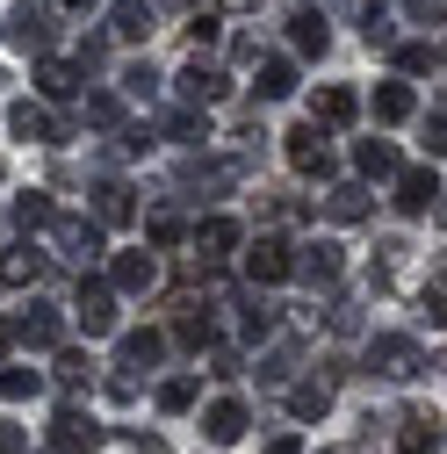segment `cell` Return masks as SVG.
Masks as SVG:
<instances>
[{"mask_svg": "<svg viewBox=\"0 0 447 454\" xmlns=\"http://www.w3.org/2000/svg\"><path fill=\"white\" fill-rule=\"evenodd\" d=\"M433 361H426V347L419 339H404V332H368V354H361V375H375V382H419Z\"/></svg>", "mask_w": 447, "mask_h": 454, "instance_id": "cell-1", "label": "cell"}, {"mask_svg": "<svg viewBox=\"0 0 447 454\" xmlns=\"http://www.w3.org/2000/svg\"><path fill=\"white\" fill-rule=\"evenodd\" d=\"M43 231H51V253H59V260H73L80 274L108 253V239H101V223H94V216H59V209H51V223H43Z\"/></svg>", "mask_w": 447, "mask_h": 454, "instance_id": "cell-2", "label": "cell"}, {"mask_svg": "<svg viewBox=\"0 0 447 454\" xmlns=\"http://www.w3.org/2000/svg\"><path fill=\"white\" fill-rule=\"evenodd\" d=\"M101 440H108V426H101L87 404H59L51 426H43V447H51V454H94Z\"/></svg>", "mask_w": 447, "mask_h": 454, "instance_id": "cell-3", "label": "cell"}, {"mask_svg": "<svg viewBox=\"0 0 447 454\" xmlns=\"http://www.w3.org/2000/svg\"><path fill=\"white\" fill-rule=\"evenodd\" d=\"M282 159L296 166L303 181H340V152H332V137H325L318 123H296V130L282 137Z\"/></svg>", "mask_w": 447, "mask_h": 454, "instance_id": "cell-4", "label": "cell"}, {"mask_svg": "<svg viewBox=\"0 0 447 454\" xmlns=\"http://www.w3.org/2000/svg\"><path fill=\"white\" fill-rule=\"evenodd\" d=\"M224 94H231V73L209 66L202 51H188V66L174 73V101H181V108H216Z\"/></svg>", "mask_w": 447, "mask_h": 454, "instance_id": "cell-5", "label": "cell"}, {"mask_svg": "<svg viewBox=\"0 0 447 454\" xmlns=\"http://www.w3.org/2000/svg\"><path fill=\"white\" fill-rule=\"evenodd\" d=\"M289 274L303 281V289H340V274H347V246H332V239L289 246Z\"/></svg>", "mask_w": 447, "mask_h": 454, "instance_id": "cell-6", "label": "cell"}, {"mask_svg": "<svg viewBox=\"0 0 447 454\" xmlns=\"http://www.w3.org/2000/svg\"><path fill=\"white\" fill-rule=\"evenodd\" d=\"M239 174H246V159H209V152H195V159H181V166H174V188H181V195H195V202H209L216 188H231Z\"/></svg>", "mask_w": 447, "mask_h": 454, "instance_id": "cell-7", "label": "cell"}, {"mask_svg": "<svg viewBox=\"0 0 447 454\" xmlns=\"http://www.w3.org/2000/svg\"><path fill=\"white\" fill-rule=\"evenodd\" d=\"M0 36H8L15 51H36V59H43V51L59 43V8H43V0H22V8L8 15V29H0Z\"/></svg>", "mask_w": 447, "mask_h": 454, "instance_id": "cell-8", "label": "cell"}, {"mask_svg": "<svg viewBox=\"0 0 447 454\" xmlns=\"http://www.w3.org/2000/svg\"><path fill=\"white\" fill-rule=\"evenodd\" d=\"M8 339H22L29 354H51L66 339V310H51V303H22L15 317H8Z\"/></svg>", "mask_w": 447, "mask_h": 454, "instance_id": "cell-9", "label": "cell"}, {"mask_svg": "<svg viewBox=\"0 0 447 454\" xmlns=\"http://www.w3.org/2000/svg\"><path fill=\"white\" fill-rule=\"evenodd\" d=\"M73 325H80L87 339H108V332H116V289L80 274V289H73Z\"/></svg>", "mask_w": 447, "mask_h": 454, "instance_id": "cell-10", "label": "cell"}, {"mask_svg": "<svg viewBox=\"0 0 447 454\" xmlns=\"http://www.w3.org/2000/svg\"><path fill=\"white\" fill-rule=\"evenodd\" d=\"M8 130H15L22 145H66V137H73V123L51 116L43 101H15V108H8Z\"/></svg>", "mask_w": 447, "mask_h": 454, "instance_id": "cell-11", "label": "cell"}, {"mask_svg": "<svg viewBox=\"0 0 447 454\" xmlns=\"http://www.w3.org/2000/svg\"><path fill=\"white\" fill-rule=\"evenodd\" d=\"M239 246H246V239H239ZM246 281H253V289H274V281H289V239L260 231V239L246 246Z\"/></svg>", "mask_w": 447, "mask_h": 454, "instance_id": "cell-12", "label": "cell"}, {"mask_svg": "<svg viewBox=\"0 0 447 454\" xmlns=\"http://www.w3.org/2000/svg\"><path fill=\"white\" fill-rule=\"evenodd\" d=\"M43 267H51V253H43V246H29V239H15L8 253H0V289H8V296L36 289V281H43Z\"/></svg>", "mask_w": 447, "mask_h": 454, "instance_id": "cell-13", "label": "cell"}, {"mask_svg": "<svg viewBox=\"0 0 447 454\" xmlns=\"http://www.w3.org/2000/svg\"><path fill=\"white\" fill-rule=\"evenodd\" d=\"M239 239H246V231H239V216H202L195 231H188V246H195V260H202V267L231 260V253H239Z\"/></svg>", "mask_w": 447, "mask_h": 454, "instance_id": "cell-14", "label": "cell"}, {"mask_svg": "<svg viewBox=\"0 0 447 454\" xmlns=\"http://www.w3.org/2000/svg\"><path fill=\"white\" fill-rule=\"evenodd\" d=\"M159 361H166V332H152V325L145 332H116V368L123 375H152Z\"/></svg>", "mask_w": 447, "mask_h": 454, "instance_id": "cell-15", "label": "cell"}, {"mask_svg": "<svg viewBox=\"0 0 447 454\" xmlns=\"http://www.w3.org/2000/svg\"><path fill=\"white\" fill-rule=\"evenodd\" d=\"M87 195H94V223H101V231H116V223H130V216H137V188H130V181H116V174L94 181Z\"/></svg>", "mask_w": 447, "mask_h": 454, "instance_id": "cell-16", "label": "cell"}, {"mask_svg": "<svg viewBox=\"0 0 447 454\" xmlns=\"http://www.w3.org/2000/svg\"><path fill=\"white\" fill-rule=\"evenodd\" d=\"M289 43H296V59H325L332 51V15L325 8H289Z\"/></svg>", "mask_w": 447, "mask_h": 454, "instance_id": "cell-17", "label": "cell"}, {"mask_svg": "<svg viewBox=\"0 0 447 454\" xmlns=\"http://www.w3.org/2000/svg\"><path fill=\"white\" fill-rule=\"evenodd\" d=\"M389 181H397V209L404 216H440V174H433V166H412V174H389Z\"/></svg>", "mask_w": 447, "mask_h": 454, "instance_id": "cell-18", "label": "cell"}, {"mask_svg": "<svg viewBox=\"0 0 447 454\" xmlns=\"http://www.w3.org/2000/svg\"><path fill=\"white\" fill-rule=\"evenodd\" d=\"M152 137L188 145V152H195V145H209V108H181V101H174V108H166V116L152 123Z\"/></svg>", "mask_w": 447, "mask_h": 454, "instance_id": "cell-19", "label": "cell"}, {"mask_svg": "<svg viewBox=\"0 0 447 454\" xmlns=\"http://www.w3.org/2000/svg\"><path fill=\"white\" fill-rule=\"evenodd\" d=\"M246 426H253L246 396H216V404L202 411V433H209V447H231V440H246Z\"/></svg>", "mask_w": 447, "mask_h": 454, "instance_id": "cell-20", "label": "cell"}, {"mask_svg": "<svg viewBox=\"0 0 447 454\" xmlns=\"http://www.w3.org/2000/svg\"><path fill=\"white\" fill-rule=\"evenodd\" d=\"M368 209H375L368 181H325V216L332 223H368Z\"/></svg>", "mask_w": 447, "mask_h": 454, "instance_id": "cell-21", "label": "cell"}, {"mask_svg": "<svg viewBox=\"0 0 447 454\" xmlns=\"http://www.w3.org/2000/svg\"><path fill=\"white\" fill-rule=\"evenodd\" d=\"M166 339H181V347H209V339H216V317L195 303V296H174V325H166Z\"/></svg>", "mask_w": 447, "mask_h": 454, "instance_id": "cell-22", "label": "cell"}, {"mask_svg": "<svg viewBox=\"0 0 447 454\" xmlns=\"http://www.w3.org/2000/svg\"><path fill=\"white\" fill-rule=\"evenodd\" d=\"M354 116H361V94H354V87H318V94H310V123H318V130H347Z\"/></svg>", "mask_w": 447, "mask_h": 454, "instance_id": "cell-23", "label": "cell"}, {"mask_svg": "<svg viewBox=\"0 0 447 454\" xmlns=\"http://www.w3.org/2000/svg\"><path fill=\"white\" fill-rule=\"evenodd\" d=\"M152 281H159L152 253H116V260H108V289H116V296H145Z\"/></svg>", "mask_w": 447, "mask_h": 454, "instance_id": "cell-24", "label": "cell"}, {"mask_svg": "<svg viewBox=\"0 0 447 454\" xmlns=\"http://www.w3.org/2000/svg\"><path fill=\"white\" fill-rule=\"evenodd\" d=\"M152 29H159V8H152V0H116V8H108V36L152 43Z\"/></svg>", "mask_w": 447, "mask_h": 454, "instance_id": "cell-25", "label": "cell"}, {"mask_svg": "<svg viewBox=\"0 0 447 454\" xmlns=\"http://www.w3.org/2000/svg\"><path fill=\"white\" fill-rule=\"evenodd\" d=\"M296 368H303V339L289 332V339H274V347L260 354V389H282V382H296Z\"/></svg>", "mask_w": 447, "mask_h": 454, "instance_id": "cell-26", "label": "cell"}, {"mask_svg": "<svg viewBox=\"0 0 447 454\" xmlns=\"http://www.w3.org/2000/svg\"><path fill=\"white\" fill-rule=\"evenodd\" d=\"M253 66H260V101H289L303 87V73H296L289 51H267V59H253Z\"/></svg>", "mask_w": 447, "mask_h": 454, "instance_id": "cell-27", "label": "cell"}, {"mask_svg": "<svg viewBox=\"0 0 447 454\" xmlns=\"http://www.w3.org/2000/svg\"><path fill=\"white\" fill-rule=\"evenodd\" d=\"M397 426V454H440V411H404Z\"/></svg>", "mask_w": 447, "mask_h": 454, "instance_id": "cell-28", "label": "cell"}, {"mask_svg": "<svg viewBox=\"0 0 447 454\" xmlns=\"http://www.w3.org/2000/svg\"><path fill=\"white\" fill-rule=\"evenodd\" d=\"M282 389H289V419H296V426H318V419L332 411V382H325V375H310V382H282Z\"/></svg>", "mask_w": 447, "mask_h": 454, "instance_id": "cell-29", "label": "cell"}, {"mask_svg": "<svg viewBox=\"0 0 447 454\" xmlns=\"http://www.w3.org/2000/svg\"><path fill=\"white\" fill-rule=\"evenodd\" d=\"M36 94H43V101H73V94H80V66L43 51V59H36Z\"/></svg>", "mask_w": 447, "mask_h": 454, "instance_id": "cell-30", "label": "cell"}, {"mask_svg": "<svg viewBox=\"0 0 447 454\" xmlns=\"http://www.w3.org/2000/svg\"><path fill=\"white\" fill-rule=\"evenodd\" d=\"M354 166H361V181H389L397 174V145L389 137H354Z\"/></svg>", "mask_w": 447, "mask_h": 454, "instance_id": "cell-31", "label": "cell"}, {"mask_svg": "<svg viewBox=\"0 0 447 454\" xmlns=\"http://www.w3.org/2000/svg\"><path fill=\"white\" fill-rule=\"evenodd\" d=\"M368 108H375V123H412V116H419V101H412V87H404V80H382Z\"/></svg>", "mask_w": 447, "mask_h": 454, "instance_id": "cell-32", "label": "cell"}, {"mask_svg": "<svg viewBox=\"0 0 447 454\" xmlns=\"http://www.w3.org/2000/svg\"><path fill=\"white\" fill-rule=\"evenodd\" d=\"M195 396H202V375H166L159 382V411L181 419V411H195Z\"/></svg>", "mask_w": 447, "mask_h": 454, "instance_id": "cell-33", "label": "cell"}, {"mask_svg": "<svg viewBox=\"0 0 447 454\" xmlns=\"http://www.w3.org/2000/svg\"><path fill=\"white\" fill-rule=\"evenodd\" d=\"M51 354H59V361H51V375H59L66 389H87V382H94V361H87L80 347H66V339H59V347H51Z\"/></svg>", "mask_w": 447, "mask_h": 454, "instance_id": "cell-34", "label": "cell"}, {"mask_svg": "<svg viewBox=\"0 0 447 454\" xmlns=\"http://www.w3.org/2000/svg\"><path fill=\"white\" fill-rule=\"evenodd\" d=\"M239 310H246V317H239V332H246V339H274V332H282V310H274L267 296H246Z\"/></svg>", "mask_w": 447, "mask_h": 454, "instance_id": "cell-35", "label": "cell"}, {"mask_svg": "<svg viewBox=\"0 0 447 454\" xmlns=\"http://www.w3.org/2000/svg\"><path fill=\"white\" fill-rule=\"evenodd\" d=\"M397 73H440V36H419V43H397Z\"/></svg>", "mask_w": 447, "mask_h": 454, "instance_id": "cell-36", "label": "cell"}, {"mask_svg": "<svg viewBox=\"0 0 447 454\" xmlns=\"http://www.w3.org/2000/svg\"><path fill=\"white\" fill-rule=\"evenodd\" d=\"M253 209H260V223H296V216H310V202L303 195H253Z\"/></svg>", "mask_w": 447, "mask_h": 454, "instance_id": "cell-37", "label": "cell"}, {"mask_svg": "<svg viewBox=\"0 0 447 454\" xmlns=\"http://www.w3.org/2000/svg\"><path fill=\"white\" fill-rule=\"evenodd\" d=\"M166 87V73L152 66V59H137V66H123V101H152Z\"/></svg>", "mask_w": 447, "mask_h": 454, "instance_id": "cell-38", "label": "cell"}, {"mask_svg": "<svg viewBox=\"0 0 447 454\" xmlns=\"http://www.w3.org/2000/svg\"><path fill=\"white\" fill-rule=\"evenodd\" d=\"M43 223H51V195H43V188H29V195H15V231L29 239V231H43Z\"/></svg>", "mask_w": 447, "mask_h": 454, "instance_id": "cell-39", "label": "cell"}, {"mask_svg": "<svg viewBox=\"0 0 447 454\" xmlns=\"http://www.w3.org/2000/svg\"><path fill=\"white\" fill-rule=\"evenodd\" d=\"M80 116H87L94 130H123V94H87Z\"/></svg>", "mask_w": 447, "mask_h": 454, "instance_id": "cell-40", "label": "cell"}, {"mask_svg": "<svg viewBox=\"0 0 447 454\" xmlns=\"http://www.w3.org/2000/svg\"><path fill=\"white\" fill-rule=\"evenodd\" d=\"M43 389L36 368H0V404H29V396Z\"/></svg>", "mask_w": 447, "mask_h": 454, "instance_id": "cell-41", "label": "cell"}, {"mask_svg": "<svg viewBox=\"0 0 447 454\" xmlns=\"http://www.w3.org/2000/svg\"><path fill=\"white\" fill-rule=\"evenodd\" d=\"M145 239H152V246H181V239H188L181 209H152V216H145Z\"/></svg>", "mask_w": 447, "mask_h": 454, "instance_id": "cell-42", "label": "cell"}, {"mask_svg": "<svg viewBox=\"0 0 447 454\" xmlns=\"http://www.w3.org/2000/svg\"><path fill=\"white\" fill-rule=\"evenodd\" d=\"M361 36H368L375 51H389V43H397V22H389V8H382V0H368V15H361Z\"/></svg>", "mask_w": 447, "mask_h": 454, "instance_id": "cell-43", "label": "cell"}, {"mask_svg": "<svg viewBox=\"0 0 447 454\" xmlns=\"http://www.w3.org/2000/svg\"><path fill=\"white\" fill-rule=\"evenodd\" d=\"M419 317L440 332L447 325V281H440V267H433V281H426V289H419Z\"/></svg>", "mask_w": 447, "mask_h": 454, "instance_id": "cell-44", "label": "cell"}, {"mask_svg": "<svg viewBox=\"0 0 447 454\" xmlns=\"http://www.w3.org/2000/svg\"><path fill=\"white\" fill-rule=\"evenodd\" d=\"M325 325L340 332V339H354V332H361V303H354V296H340V303L325 310Z\"/></svg>", "mask_w": 447, "mask_h": 454, "instance_id": "cell-45", "label": "cell"}, {"mask_svg": "<svg viewBox=\"0 0 447 454\" xmlns=\"http://www.w3.org/2000/svg\"><path fill=\"white\" fill-rule=\"evenodd\" d=\"M419 130H426V137H419V145H426V152H433V159H440V152H447V108H440V101H433V116H426V123H419Z\"/></svg>", "mask_w": 447, "mask_h": 454, "instance_id": "cell-46", "label": "cell"}, {"mask_svg": "<svg viewBox=\"0 0 447 454\" xmlns=\"http://www.w3.org/2000/svg\"><path fill=\"white\" fill-rule=\"evenodd\" d=\"M101 59H108V36H80V51H73V66H80V73H94Z\"/></svg>", "mask_w": 447, "mask_h": 454, "instance_id": "cell-47", "label": "cell"}, {"mask_svg": "<svg viewBox=\"0 0 447 454\" xmlns=\"http://www.w3.org/2000/svg\"><path fill=\"white\" fill-rule=\"evenodd\" d=\"M253 59H260V29H239L231 36V66H253Z\"/></svg>", "mask_w": 447, "mask_h": 454, "instance_id": "cell-48", "label": "cell"}, {"mask_svg": "<svg viewBox=\"0 0 447 454\" xmlns=\"http://www.w3.org/2000/svg\"><path fill=\"white\" fill-rule=\"evenodd\" d=\"M209 43H216V15H195L188 22V51H209Z\"/></svg>", "mask_w": 447, "mask_h": 454, "instance_id": "cell-49", "label": "cell"}, {"mask_svg": "<svg viewBox=\"0 0 447 454\" xmlns=\"http://www.w3.org/2000/svg\"><path fill=\"white\" fill-rule=\"evenodd\" d=\"M412 8V22H426V29H440V15H447V0H404Z\"/></svg>", "mask_w": 447, "mask_h": 454, "instance_id": "cell-50", "label": "cell"}, {"mask_svg": "<svg viewBox=\"0 0 447 454\" xmlns=\"http://www.w3.org/2000/svg\"><path fill=\"white\" fill-rule=\"evenodd\" d=\"M0 454H29V433L15 419H0Z\"/></svg>", "mask_w": 447, "mask_h": 454, "instance_id": "cell-51", "label": "cell"}, {"mask_svg": "<svg viewBox=\"0 0 447 454\" xmlns=\"http://www.w3.org/2000/svg\"><path fill=\"white\" fill-rule=\"evenodd\" d=\"M123 447H130V454H159V433H145V426H123Z\"/></svg>", "mask_w": 447, "mask_h": 454, "instance_id": "cell-52", "label": "cell"}, {"mask_svg": "<svg viewBox=\"0 0 447 454\" xmlns=\"http://www.w3.org/2000/svg\"><path fill=\"white\" fill-rule=\"evenodd\" d=\"M101 389H108V404H130V396H137V375H108Z\"/></svg>", "mask_w": 447, "mask_h": 454, "instance_id": "cell-53", "label": "cell"}, {"mask_svg": "<svg viewBox=\"0 0 447 454\" xmlns=\"http://www.w3.org/2000/svg\"><path fill=\"white\" fill-rule=\"evenodd\" d=\"M202 375H216V382H231V375H239V354H209V368H202Z\"/></svg>", "mask_w": 447, "mask_h": 454, "instance_id": "cell-54", "label": "cell"}, {"mask_svg": "<svg viewBox=\"0 0 447 454\" xmlns=\"http://www.w3.org/2000/svg\"><path fill=\"white\" fill-rule=\"evenodd\" d=\"M260 454H303V440H296V433H274V440H267Z\"/></svg>", "mask_w": 447, "mask_h": 454, "instance_id": "cell-55", "label": "cell"}, {"mask_svg": "<svg viewBox=\"0 0 447 454\" xmlns=\"http://www.w3.org/2000/svg\"><path fill=\"white\" fill-rule=\"evenodd\" d=\"M51 8H59V15H87V8H94V0H51Z\"/></svg>", "mask_w": 447, "mask_h": 454, "instance_id": "cell-56", "label": "cell"}, {"mask_svg": "<svg viewBox=\"0 0 447 454\" xmlns=\"http://www.w3.org/2000/svg\"><path fill=\"white\" fill-rule=\"evenodd\" d=\"M325 454H361V447H325Z\"/></svg>", "mask_w": 447, "mask_h": 454, "instance_id": "cell-57", "label": "cell"}, {"mask_svg": "<svg viewBox=\"0 0 447 454\" xmlns=\"http://www.w3.org/2000/svg\"><path fill=\"white\" fill-rule=\"evenodd\" d=\"M239 8H260V0H239Z\"/></svg>", "mask_w": 447, "mask_h": 454, "instance_id": "cell-58", "label": "cell"}, {"mask_svg": "<svg viewBox=\"0 0 447 454\" xmlns=\"http://www.w3.org/2000/svg\"><path fill=\"white\" fill-rule=\"evenodd\" d=\"M174 8H188V0H174Z\"/></svg>", "mask_w": 447, "mask_h": 454, "instance_id": "cell-59", "label": "cell"}]
</instances>
